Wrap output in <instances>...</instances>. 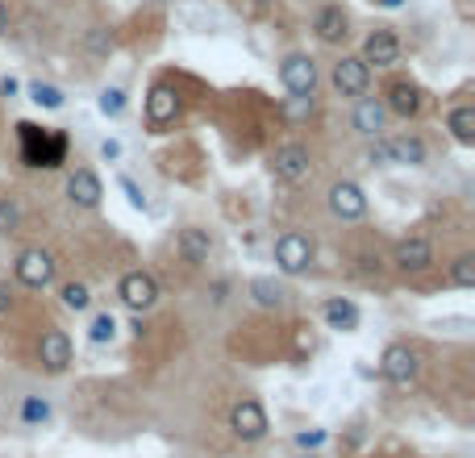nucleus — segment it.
Instances as JSON below:
<instances>
[{"label":"nucleus","instance_id":"f257e3e1","mask_svg":"<svg viewBox=\"0 0 475 458\" xmlns=\"http://www.w3.org/2000/svg\"><path fill=\"white\" fill-rule=\"evenodd\" d=\"M17 137H21V158H25V167H46V171H55V167H63V158H67V137L55 134V129L21 121Z\"/></svg>","mask_w":475,"mask_h":458},{"label":"nucleus","instance_id":"f03ea898","mask_svg":"<svg viewBox=\"0 0 475 458\" xmlns=\"http://www.w3.org/2000/svg\"><path fill=\"white\" fill-rule=\"evenodd\" d=\"M329 84H334L338 97L359 100V97H367V88H371V67H367L359 55H342V59L329 67Z\"/></svg>","mask_w":475,"mask_h":458},{"label":"nucleus","instance_id":"7ed1b4c3","mask_svg":"<svg viewBox=\"0 0 475 458\" xmlns=\"http://www.w3.org/2000/svg\"><path fill=\"white\" fill-rule=\"evenodd\" d=\"M13 275H17V283H25V288H50V283H55V275H59V263H55V254H50V250L30 246V250L17 254Z\"/></svg>","mask_w":475,"mask_h":458},{"label":"nucleus","instance_id":"20e7f679","mask_svg":"<svg viewBox=\"0 0 475 458\" xmlns=\"http://www.w3.org/2000/svg\"><path fill=\"white\" fill-rule=\"evenodd\" d=\"M268 167H271V176H276L279 184H300V179L308 176L313 158H308V147H305V142H284V147L271 150Z\"/></svg>","mask_w":475,"mask_h":458},{"label":"nucleus","instance_id":"39448f33","mask_svg":"<svg viewBox=\"0 0 475 458\" xmlns=\"http://www.w3.org/2000/svg\"><path fill=\"white\" fill-rule=\"evenodd\" d=\"M268 409L258 404V400H238L234 409H229V433H234L238 442H258V438H268Z\"/></svg>","mask_w":475,"mask_h":458},{"label":"nucleus","instance_id":"423d86ee","mask_svg":"<svg viewBox=\"0 0 475 458\" xmlns=\"http://www.w3.org/2000/svg\"><path fill=\"white\" fill-rule=\"evenodd\" d=\"M308 263H313V242L297 229L276 238V271L279 275H305Z\"/></svg>","mask_w":475,"mask_h":458},{"label":"nucleus","instance_id":"0eeeda50","mask_svg":"<svg viewBox=\"0 0 475 458\" xmlns=\"http://www.w3.org/2000/svg\"><path fill=\"white\" fill-rule=\"evenodd\" d=\"M417 371H421V359H417V351L409 341H392L384 351V359H379V375L388 383H396V388H409L417 380Z\"/></svg>","mask_w":475,"mask_h":458},{"label":"nucleus","instance_id":"6e6552de","mask_svg":"<svg viewBox=\"0 0 475 458\" xmlns=\"http://www.w3.org/2000/svg\"><path fill=\"white\" fill-rule=\"evenodd\" d=\"M117 296L129 312H150L158 304V280L150 271H126L117 283Z\"/></svg>","mask_w":475,"mask_h":458},{"label":"nucleus","instance_id":"1a4fd4ad","mask_svg":"<svg viewBox=\"0 0 475 458\" xmlns=\"http://www.w3.org/2000/svg\"><path fill=\"white\" fill-rule=\"evenodd\" d=\"M279 79H284L288 97H317V63L308 59V55H300V50L284 55V63H279Z\"/></svg>","mask_w":475,"mask_h":458},{"label":"nucleus","instance_id":"9d476101","mask_svg":"<svg viewBox=\"0 0 475 458\" xmlns=\"http://www.w3.org/2000/svg\"><path fill=\"white\" fill-rule=\"evenodd\" d=\"M392 267L400 275L430 271V267H434V242H430V238H421V234L400 238V242H396V250H392Z\"/></svg>","mask_w":475,"mask_h":458},{"label":"nucleus","instance_id":"9b49d317","mask_svg":"<svg viewBox=\"0 0 475 458\" xmlns=\"http://www.w3.org/2000/svg\"><path fill=\"white\" fill-rule=\"evenodd\" d=\"M326 205L338 221H363L367 217V192L355 184V179H338V184H329Z\"/></svg>","mask_w":475,"mask_h":458},{"label":"nucleus","instance_id":"f8f14e48","mask_svg":"<svg viewBox=\"0 0 475 458\" xmlns=\"http://www.w3.org/2000/svg\"><path fill=\"white\" fill-rule=\"evenodd\" d=\"M384 108H388V117H417L421 113V105H426V92H421V84H413V79H392L384 88Z\"/></svg>","mask_w":475,"mask_h":458},{"label":"nucleus","instance_id":"ddd939ff","mask_svg":"<svg viewBox=\"0 0 475 458\" xmlns=\"http://www.w3.org/2000/svg\"><path fill=\"white\" fill-rule=\"evenodd\" d=\"M313 38L321 42V46H342V42L350 38V17L342 5H321V9L313 13Z\"/></svg>","mask_w":475,"mask_h":458},{"label":"nucleus","instance_id":"4468645a","mask_svg":"<svg viewBox=\"0 0 475 458\" xmlns=\"http://www.w3.org/2000/svg\"><path fill=\"white\" fill-rule=\"evenodd\" d=\"M350 126H355V134L359 137H384V129H388V108H384V100L379 97H359L355 100V113H350Z\"/></svg>","mask_w":475,"mask_h":458},{"label":"nucleus","instance_id":"2eb2a0df","mask_svg":"<svg viewBox=\"0 0 475 458\" xmlns=\"http://www.w3.org/2000/svg\"><path fill=\"white\" fill-rule=\"evenodd\" d=\"M359 59H363L367 67H396V63H400V38H396L392 30H371L363 38Z\"/></svg>","mask_w":475,"mask_h":458},{"label":"nucleus","instance_id":"dca6fc26","mask_svg":"<svg viewBox=\"0 0 475 458\" xmlns=\"http://www.w3.org/2000/svg\"><path fill=\"white\" fill-rule=\"evenodd\" d=\"M38 362L42 371H50V375H63V371L71 367V338L63 330H46L38 341Z\"/></svg>","mask_w":475,"mask_h":458},{"label":"nucleus","instance_id":"f3484780","mask_svg":"<svg viewBox=\"0 0 475 458\" xmlns=\"http://www.w3.org/2000/svg\"><path fill=\"white\" fill-rule=\"evenodd\" d=\"M179 117V92L171 84H155L147 97V126L150 129H163Z\"/></svg>","mask_w":475,"mask_h":458},{"label":"nucleus","instance_id":"a211bd4d","mask_svg":"<svg viewBox=\"0 0 475 458\" xmlns=\"http://www.w3.org/2000/svg\"><path fill=\"white\" fill-rule=\"evenodd\" d=\"M67 200H71L76 209H96L100 200H105V184H100L96 171H88V167L71 171V179H67Z\"/></svg>","mask_w":475,"mask_h":458},{"label":"nucleus","instance_id":"6ab92c4d","mask_svg":"<svg viewBox=\"0 0 475 458\" xmlns=\"http://www.w3.org/2000/svg\"><path fill=\"white\" fill-rule=\"evenodd\" d=\"M176 250H179V259H184L188 267H205L208 259H213V234L200 229V225H188V229H179Z\"/></svg>","mask_w":475,"mask_h":458},{"label":"nucleus","instance_id":"aec40b11","mask_svg":"<svg viewBox=\"0 0 475 458\" xmlns=\"http://www.w3.org/2000/svg\"><path fill=\"white\" fill-rule=\"evenodd\" d=\"M321 321H326L329 330H338V333H350V330H359L363 312H359V304L347 300V296H329V300L321 304Z\"/></svg>","mask_w":475,"mask_h":458},{"label":"nucleus","instance_id":"412c9836","mask_svg":"<svg viewBox=\"0 0 475 458\" xmlns=\"http://www.w3.org/2000/svg\"><path fill=\"white\" fill-rule=\"evenodd\" d=\"M384 142H388V158H392V163H400V167H426L430 147L417 134H396V137H384Z\"/></svg>","mask_w":475,"mask_h":458},{"label":"nucleus","instance_id":"4be33fe9","mask_svg":"<svg viewBox=\"0 0 475 458\" xmlns=\"http://www.w3.org/2000/svg\"><path fill=\"white\" fill-rule=\"evenodd\" d=\"M446 129H450V137H455L459 147H475V105H455L450 113H446Z\"/></svg>","mask_w":475,"mask_h":458},{"label":"nucleus","instance_id":"5701e85b","mask_svg":"<svg viewBox=\"0 0 475 458\" xmlns=\"http://www.w3.org/2000/svg\"><path fill=\"white\" fill-rule=\"evenodd\" d=\"M284 288H279L276 280H268V275H258V280H250V300L258 304V309H279L284 304Z\"/></svg>","mask_w":475,"mask_h":458},{"label":"nucleus","instance_id":"b1692460","mask_svg":"<svg viewBox=\"0 0 475 458\" xmlns=\"http://www.w3.org/2000/svg\"><path fill=\"white\" fill-rule=\"evenodd\" d=\"M25 92H30L34 105H38V108H50V113H59V108L67 105V97H63L59 84H46V79H34Z\"/></svg>","mask_w":475,"mask_h":458},{"label":"nucleus","instance_id":"393cba45","mask_svg":"<svg viewBox=\"0 0 475 458\" xmlns=\"http://www.w3.org/2000/svg\"><path fill=\"white\" fill-rule=\"evenodd\" d=\"M59 300H63V309H71V312H88L92 309V288L84 280H71L59 288Z\"/></svg>","mask_w":475,"mask_h":458},{"label":"nucleus","instance_id":"a878e982","mask_svg":"<svg viewBox=\"0 0 475 458\" xmlns=\"http://www.w3.org/2000/svg\"><path fill=\"white\" fill-rule=\"evenodd\" d=\"M446 283L459 288V292L475 288V254H459L455 263H450V271H446Z\"/></svg>","mask_w":475,"mask_h":458},{"label":"nucleus","instance_id":"bb28decb","mask_svg":"<svg viewBox=\"0 0 475 458\" xmlns=\"http://www.w3.org/2000/svg\"><path fill=\"white\" fill-rule=\"evenodd\" d=\"M113 338H117V317L113 312H96L88 321V341L92 346H109Z\"/></svg>","mask_w":475,"mask_h":458},{"label":"nucleus","instance_id":"cd10ccee","mask_svg":"<svg viewBox=\"0 0 475 458\" xmlns=\"http://www.w3.org/2000/svg\"><path fill=\"white\" fill-rule=\"evenodd\" d=\"M50 421V400H42V396H25L21 400V425H46Z\"/></svg>","mask_w":475,"mask_h":458},{"label":"nucleus","instance_id":"c85d7f7f","mask_svg":"<svg viewBox=\"0 0 475 458\" xmlns=\"http://www.w3.org/2000/svg\"><path fill=\"white\" fill-rule=\"evenodd\" d=\"M313 108H317V100H313V97H288L284 105H279V113H284V121L300 126V121L313 117Z\"/></svg>","mask_w":475,"mask_h":458},{"label":"nucleus","instance_id":"c756f323","mask_svg":"<svg viewBox=\"0 0 475 458\" xmlns=\"http://www.w3.org/2000/svg\"><path fill=\"white\" fill-rule=\"evenodd\" d=\"M21 225V205L13 196H0V234H13Z\"/></svg>","mask_w":475,"mask_h":458},{"label":"nucleus","instance_id":"7c9ffc66","mask_svg":"<svg viewBox=\"0 0 475 458\" xmlns=\"http://www.w3.org/2000/svg\"><path fill=\"white\" fill-rule=\"evenodd\" d=\"M100 113H105V117H121V113H126V92L121 88L100 92Z\"/></svg>","mask_w":475,"mask_h":458},{"label":"nucleus","instance_id":"2f4dec72","mask_svg":"<svg viewBox=\"0 0 475 458\" xmlns=\"http://www.w3.org/2000/svg\"><path fill=\"white\" fill-rule=\"evenodd\" d=\"M367 167H388L392 163V158H388V142L384 137H371V147H367Z\"/></svg>","mask_w":475,"mask_h":458},{"label":"nucleus","instance_id":"473e14b6","mask_svg":"<svg viewBox=\"0 0 475 458\" xmlns=\"http://www.w3.org/2000/svg\"><path fill=\"white\" fill-rule=\"evenodd\" d=\"M88 50H92V55H109V50H113L109 30H100V25H96V30L88 34Z\"/></svg>","mask_w":475,"mask_h":458},{"label":"nucleus","instance_id":"72a5a7b5","mask_svg":"<svg viewBox=\"0 0 475 458\" xmlns=\"http://www.w3.org/2000/svg\"><path fill=\"white\" fill-rule=\"evenodd\" d=\"M117 184H121V192L129 196V205H134V209H147V192H142V188L134 184V179H129V176H121Z\"/></svg>","mask_w":475,"mask_h":458},{"label":"nucleus","instance_id":"f704fd0d","mask_svg":"<svg viewBox=\"0 0 475 458\" xmlns=\"http://www.w3.org/2000/svg\"><path fill=\"white\" fill-rule=\"evenodd\" d=\"M321 442H326V429H305V433H297V446L305 450V454H313Z\"/></svg>","mask_w":475,"mask_h":458},{"label":"nucleus","instance_id":"c9c22d12","mask_svg":"<svg viewBox=\"0 0 475 458\" xmlns=\"http://www.w3.org/2000/svg\"><path fill=\"white\" fill-rule=\"evenodd\" d=\"M100 158H109V163H113V158H121V142H117V137H105V142H100Z\"/></svg>","mask_w":475,"mask_h":458},{"label":"nucleus","instance_id":"e433bc0d","mask_svg":"<svg viewBox=\"0 0 475 458\" xmlns=\"http://www.w3.org/2000/svg\"><path fill=\"white\" fill-rule=\"evenodd\" d=\"M13 309V296H9V288H5V283H0V317H5V312Z\"/></svg>","mask_w":475,"mask_h":458},{"label":"nucleus","instance_id":"4c0bfd02","mask_svg":"<svg viewBox=\"0 0 475 458\" xmlns=\"http://www.w3.org/2000/svg\"><path fill=\"white\" fill-rule=\"evenodd\" d=\"M455 5H459V13H463V17H467V21H471V17H475V5H471V0H455Z\"/></svg>","mask_w":475,"mask_h":458},{"label":"nucleus","instance_id":"58836bf2","mask_svg":"<svg viewBox=\"0 0 475 458\" xmlns=\"http://www.w3.org/2000/svg\"><path fill=\"white\" fill-rule=\"evenodd\" d=\"M9 30V9H5V0H0V34Z\"/></svg>","mask_w":475,"mask_h":458},{"label":"nucleus","instance_id":"ea45409f","mask_svg":"<svg viewBox=\"0 0 475 458\" xmlns=\"http://www.w3.org/2000/svg\"><path fill=\"white\" fill-rule=\"evenodd\" d=\"M263 9H271V0H250V13H263Z\"/></svg>","mask_w":475,"mask_h":458},{"label":"nucleus","instance_id":"a19ab883","mask_svg":"<svg viewBox=\"0 0 475 458\" xmlns=\"http://www.w3.org/2000/svg\"><path fill=\"white\" fill-rule=\"evenodd\" d=\"M379 9H400V5H405V0H376Z\"/></svg>","mask_w":475,"mask_h":458},{"label":"nucleus","instance_id":"79ce46f5","mask_svg":"<svg viewBox=\"0 0 475 458\" xmlns=\"http://www.w3.org/2000/svg\"><path fill=\"white\" fill-rule=\"evenodd\" d=\"M297 458H317V454H297Z\"/></svg>","mask_w":475,"mask_h":458}]
</instances>
